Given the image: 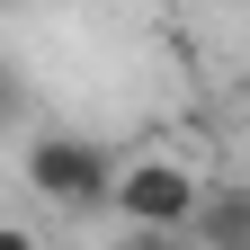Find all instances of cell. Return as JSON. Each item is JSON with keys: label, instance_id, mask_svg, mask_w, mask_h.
I'll return each mask as SVG.
<instances>
[{"label": "cell", "instance_id": "cell-1", "mask_svg": "<svg viewBox=\"0 0 250 250\" xmlns=\"http://www.w3.org/2000/svg\"><path fill=\"white\" fill-rule=\"evenodd\" d=\"M27 179H36V197H54V206H99L116 188V152L89 143V134H36Z\"/></svg>", "mask_w": 250, "mask_h": 250}, {"label": "cell", "instance_id": "cell-2", "mask_svg": "<svg viewBox=\"0 0 250 250\" xmlns=\"http://www.w3.org/2000/svg\"><path fill=\"white\" fill-rule=\"evenodd\" d=\"M197 170H179V161H125L116 188H107V206L125 214V224H143V232H179L188 214H197Z\"/></svg>", "mask_w": 250, "mask_h": 250}, {"label": "cell", "instance_id": "cell-3", "mask_svg": "<svg viewBox=\"0 0 250 250\" xmlns=\"http://www.w3.org/2000/svg\"><path fill=\"white\" fill-rule=\"evenodd\" d=\"M188 232H197V241L241 250V241H250V197H241V188H197V214H188Z\"/></svg>", "mask_w": 250, "mask_h": 250}]
</instances>
